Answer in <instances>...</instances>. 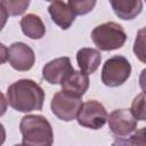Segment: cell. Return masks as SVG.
Here are the masks:
<instances>
[{
    "instance_id": "6da1fadb",
    "label": "cell",
    "mask_w": 146,
    "mask_h": 146,
    "mask_svg": "<svg viewBox=\"0 0 146 146\" xmlns=\"http://www.w3.org/2000/svg\"><path fill=\"white\" fill-rule=\"evenodd\" d=\"M7 102L17 112L29 113L41 111L44 102V91L35 81L21 79L8 87Z\"/></svg>"
},
{
    "instance_id": "7a4b0ae2",
    "label": "cell",
    "mask_w": 146,
    "mask_h": 146,
    "mask_svg": "<svg viewBox=\"0 0 146 146\" xmlns=\"http://www.w3.org/2000/svg\"><path fill=\"white\" fill-rule=\"evenodd\" d=\"M22 145L50 146L54 143V132L50 122L42 115L27 114L19 122Z\"/></svg>"
},
{
    "instance_id": "3957f363",
    "label": "cell",
    "mask_w": 146,
    "mask_h": 146,
    "mask_svg": "<svg viewBox=\"0 0 146 146\" xmlns=\"http://www.w3.org/2000/svg\"><path fill=\"white\" fill-rule=\"evenodd\" d=\"M91 40L103 51L120 49L127 41V33L122 25L115 22H105L91 31Z\"/></svg>"
},
{
    "instance_id": "277c9868",
    "label": "cell",
    "mask_w": 146,
    "mask_h": 146,
    "mask_svg": "<svg viewBox=\"0 0 146 146\" xmlns=\"http://www.w3.org/2000/svg\"><path fill=\"white\" fill-rule=\"evenodd\" d=\"M131 74L130 62L121 55L108 58L102 68V82L110 88L122 86Z\"/></svg>"
},
{
    "instance_id": "5b68a950",
    "label": "cell",
    "mask_w": 146,
    "mask_h": 146,
    "mask_svg": "<svg viewBox=\"0 0 146 146\" xmlns=\"http://www.w3.org/2000/svg\"><path fill=\"white\" fill-rule=\"evenodd\" d=\"M82 105L81 97L73 96L64 90L56 92L50 103V108L52 114L65 122H70L76 119L79 110Z\"/></svg>"
},
{
    "instance_id": "8992f818",
    "label": "cell",
    "mask_w": 146,
    "mask_h": 146,
    "mask_svg": "<svg viewBox=\"0 0 146 146\" xmlns=\"http://www.w3.org/2000/svg\"><path fill=\"white\" fill-rule=\"evenodd\" d=\"M107 111L105 106L95 99L82 103L76 115L78 123L88 129L98 130L103 128L107 121Z\"/></svg>"
},
{
    "instance_id": "52a82bcc",
    "label": "cell",
    "mask_w": 146,
    "mask_h": 146,
    "mask_svg": "<svg viewBox=\"0 0 146 146\" xmlns=\"http://www.w3.org/2000/svg\"><path fill=\"white\" fill-rule=\"evenodd\" d=\"M108 128L115 138H127L131 135L138 124V120L132 115L130 110L117 108L107 115Z\"/></svg>"
},
{
    "instance_id": "ba28073f",
    "label": "cell",
    "mask_w": 146,
    "mask_h": 146,
    "mask_svg": "<svg viewBox=\"0 0 146 146\" xmlns=\"http://www.w3.org/2000/svg\"><path fill=\"white\" fill-rule=\"evenodd\" d=\"M8 62L10 66L19 72L31 70L35 63L33 49L25 42H14L8 49Z\"/></svg>"
},
{
    "instance_id": "9c48e42d",
    "label": "cell",
    "mask_w": 146,
    "mask_h": 146,
    "mask_svg": "<svg viewBox=\"0 0 146 146\" xmlns=\"http://www.w3.org/2000/svg\"><path fill=\"white\" fill-rule=\"evenodd\" d=\"M71 59L66 56L48 62L42 68V78L50 84H60L62 81L73 71Z\"/></svg>"
},
{
    "instance_id": "30bf717a",
    "label": "cell",
    "mask_w": 146,
    "mask_h": 146,
    "mask_svg": "<svg viewBox=\"0 0 146 146\" xmlns=\"http://www.w3.org/2000/svg\"><path fill=\"white\" fill-rule=\"evenodd\" d=\"M48 13L51 17V21L62 30H68L74 23L76 16L70 6L62 0L52 1L48 7Z\"/></svg>"
},
{
    "instance_id": "8fae6325",
    "label": "cell",
    "mask_w": 146,
    "mask_h": 146,
    "mask_svg": "<svg viewBox=\"0 0 146 146\" xmlns=\"http://www.w3.org/2000/svg\"><path fill=\"white\" fill-rule=\"evenodd\" d=\"M62 89L73 96L82 97L89 88V78L88 74L82 71L73 70L60 83Z\"/></svg>"
},
{
    "instance_id": "7c38bea8",
    "label": "cell",
    "mask_w": 146,
    "mask_h": 146,
    "mask_svg": "<svg viewBox=\"0 0 146 146\" xmlns=\"http://www.w3.org/2000/svg\"><path fill=\"white\" fill-rule=\"evenodd\" d=\"M76 63L80 71L86 74H92L102 63V55L95 48H81L76 52Z\"/></svg>"
},
{
    "instance_id": "4fadbf2b",
    "label": "cell",
    "mask_w": 146,
    "mask_h": 146,
    "mask_svg": "<svg viewBox=\"0 0 146 146\" xmlns=\"http://www.w3.org/2000/svg\"><path fill=\"white\" fill-rule=\"evenodd\" d=\"M114 14L124 21L136 18L143 10V0H108Z\"/></svg>"
},
{
    "instance_id": "5bb4252c",
    "label": "cell",
    "mask_w": 146,
    "mask_h": 146,
    "mask_svg": "<svg viewBox=\"0 0 146 146\" xmlns=\"http://www.w3.org/2000/svg\"><path fill=\"white\" fill-rule=\"evenodd\" d=\"M21 29L22 32L30 39L39 40L42 39L46 34V26L42 19L35 14L24 15L21 19Z\"/></svg>"
},
{
    "instance_id": "9a60e30c",
    "label": "cell",
    "mask_w": 146,
    "mask_h": 146,
    "mask_svg": "<svg viewBox=\"0 0 146 146\" xmlns=\"http://www.w3.org/2000/svg\"><path fill=\"white\" fill-rule=\"evenodd\" d=\"M31 0H0V5L7 11L8 16L23 15L30 6Z\"/></svg>"
},
{
    "instance_id": "2e32d148",
    "label": "cell",
    "mask_w": 146,
    "mask_h": 146,
    "mask_svg": "<svg viewBox=\"0 0 146 146\" xmlns=\"http://www.w3.org/2000/svg\"><path fill=\"white\" fill-rule=\"evenodd\" d=\"M96 2L97 0H68V6L75 15L83 16L95 8Z\"/></svg>"
},
{
    "instance_id": "e0dca14e",
    "label": "cell",
    "mask_w": 146,
    "mask_h": 146,
    "mask_svg": "<svg viewBox=\"0 0 146 146\" xmlns=\"http://www.w3.org/2000/svg\"><path fill=\"white\" fill-rule=\"evenodd\" d=\"M130 112L132 113V115L136 117V120H140V121H145L146 120V112H145V95L144 92H140L139 95H137L132 103H131V108Z\"/></svg>"
},
{
    "instance_id": "ac0fdd59",
    "label": "cell",
    "mask_w": 146,
    "mask_h": 146,
    "mask_svg": "<svg viewBox=\"0 0 146 146\" xmlns=\"http://www.w3.org/2000/svg\"><path fill=\"white\" fill-rule=\"evenodd\" d=\"M144 32L145 30L141 29L138 34L137 38L135 40V46H133V51L136 54V56L144 63L145 62V57H144Z\"/></svg>"
},
{
    "instance_id": "d6986e66",
    "label": "cell",
    "mask_w": 146,
    "mask_h": 146,
    "mask_svg": "<svg viewBox=\"0 0 146 146\" xmlns=\"http://www.w3.org/2000/svg\"><path fill=\"white\" fill-rule=\"evenodd\" d=\"M8 60V48L6 44L0 42V65L5 64Z\"/></svg>"
},
{
    "instance_id": "ffe728a7",
    "label": "cell",
    "mask_w": 146,
    "mask_h": 146,
    "mask_svg": "<svg viewBox=\"0 0 146 146\" xmlns=\"http://www.w3.org/2000/svg\"><path fill=\"white\" fill-rule=\"evenodd\" d=\"M7 19H8V14L3 9V7L0 5V31H2V29L5 27V25L7 23Z\"/></svg>"
},
{
    "instance_id": "44dd1931",
    "label": "cell",
    "mask_w": 146,
    "mask_h": 146,
    "mask_svg": "<svg viewBox=\"0 0 146 146\" xmlns=\"http://www.w3.org/2000/svg\"><path fill=\"white\" fill-rule=\"evenodd\" d=\"M7 105H8V102L5 97V95L0 91V116H2L6 111H7Z\"/></svg>"
},
{
    "instance_id": "7402d4cb",
    "label": "cell",
    "mask_w": 146,
    "mask_h": 146,
    "mask_svg": "<svg viewBox=\"0 0 146 146\" xmlns=\"http://www.w3.org/2000/svg\"><path fill=\"white\" fill-rule=\"evenodd\" d=\"M6 140V130L2 123H0V145H2Z\"/></svg>"
},
{
    "instance_id": "603a6c76",
    "label": "cell",
    "mask_w": 146,
    "mask_h": 146,
    "mask_svg": "<svg viewBox=\"0 0 146 146\" xmlns=\"http://www.w3.org/2000/svg\"><path fill=\"white\" fill-rule=\"evenodd\" d=\"M46 1H50V2H52V1H57V0H46Z\"/></svg>"
}]
</instances>
